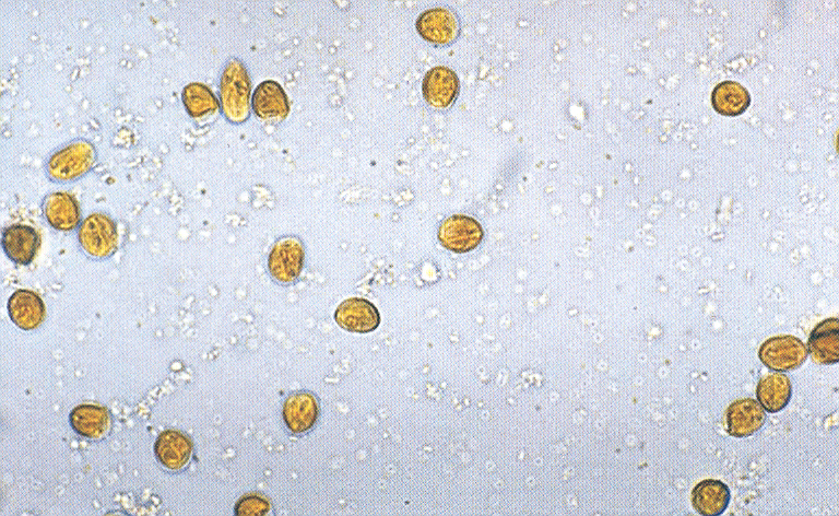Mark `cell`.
Instances as JSON below:
<instances>
[{"mask_svg": "<svg viewBox=\"0 0 839 516\" xmlns=\"http://www.w3.org/2000/svg\"><path fill=\"white\" fill-rule=\"evenodd\" d=\"M78 240L82 250L93 258H109L118 248L120 234L116 222L105 214H92L82 222Z\"/></svg>", "mask_w": 839, "mask_h": 516, "instance_id": "cell-3", "label": "cell"}, {"mask_svg": "<svg viewBox=\"0 0 839 516\" xmlns=\"http://www.w3.org/2000/svg\"><path fill=\"white\" fill-rule=\"evenodd\" d=\"M184 107L193 119H202L219 109L218 99L212 90L200 82L188 84L182 91Z\"/></svg>", "mask_w": 839, "mask_h": 516, "instance_id": "cell-22", "label": "cell"}, {"mask_svg": "<svg viewBox=\"0 0 839 516\" xmlns=\"http://www.w3.org/2000/svg\"><path fill=\"white\" fill-rule=\"evenodd\" d=\"M270 510V502L257 495L243 497L235 506V514L240 516H263Z\"/></svg>", "mask_w": 839, "mask_h": 516, "instance_id": "cell-23", "label": "cell"}, {"mask_svg": "<svg viewBox=\"0 0 839 516\" xmlns=\"http://www.w3.org/2000/svg\"><path fill=\"white\" fill-rule=\"evenodd\" d=\"M43 214L49 225L57 231H74L81 221V210L75 196L64 192L47 195Z\"/></svg>", "mask_w": 839, "mask_h": 516, "instance_id": "cell-15", "label": "cell"}, {"mask_svg": "<svg viewBox=\"0 0 839 516\" xmlns=\"http://www.w3.org/2000/svg\"><path fill=\"white\" fill-rule=\"evenodd\" d=\"M731 495L729 487L717 479H705L692 490V506L704 516H719L729 507Z\"/></svg>", "mask_w": 839, "mask_h": 516, "instance_id": "cell-18", "label": "cell"}, {"mask_svg": "<svg viewBox=\"0 0 839 516\" xmlns=\"http://www.w3.org/2000/svg\"><path fill=\"white\" fill-rule=\"evenodd\" d=\"M335 321L345 331L368 334L380 326L381 315L369 300L351 298L337 308Z\"/></svg>", "mask_w": 839, "mask_h": 516, "instance_id": "cell-8", "label": "cell"}, {"mask_svg": "<svg viewBox=\"0 0 839 516\" xmlns=\"http://www.w3.org/2000/svg\"><path fill=\"white\" fill-rule=\"evenodd\" d=\"M437 236L446 250L462 254L477 249L484 232L475 218L453 215L442 221Z\"/></svg>", "mask_w": 839, "mask_h": 516, "instance_id": "cell-6", "label": "cell"}, {"mask_svg": "<svg viewBox=\"0 0 839 516\" xmlns=\"http://www.w3.org/2000/svg\"><path fill=\"white\" fill-rule=\"evenodd\" d=\"M193 449L191 438L175 430L161 432L155 444L158 461L170 471H180L184 468L191 460Z\"/></svg>", "mask_w": 839, "mask_h": 516, "instance_id": "cell-16", "label": "cell"}, {"mask_svg": "<svg viewBox=\"0 0 839 516\" xmlns=\"http://www.w3.org/2000/svg\"><path fill=\"white\" fill-rule=\"evenodd\" d=\"M763 365L775 372H789L800 368L808 358L802 340L789 335L767 339L759 349Z\"/></svg>", "mask_w": 839, "mask_h": 516, "instance_id": "cell-5", "label": "cell"}, {"mask_svg": "<svg viewBox=\"0 0 839 516\" xmlns=\"http://www.w3.org/2000/svg\"><path fill=\"white\" fill-rule=\"evenodd\" d=\"M422 39L436 44L446 45L457 39L459 22L451 10L432 8L422 13L416 23Z\"/></svg>", "mask_w": 839, "mask_h": 516, "instance_id": "cell-9", "label": "cell"}, {"mask_svg": "<svg viewBox=\"0 0 839 516\" xmlns=\"http://www.w3.org/2000/svg\"><path fill=\"white\" fill-rule=\"evenodd\" d=\"M69 420L77 435L91 440L104 437L110 429L108 409L98 405L82 404L75 407Z\"/></svg>", "mask_w": 839, "mask_h": 516, "instance_id": "cell-20", "label": "cell"}, {"mask_svg": "<svg viewBox=\"0 0 839 516\" xmlns=\"http://www.w3.org/2000/svg\"><path fill=\"white\" fill-rule=\"evenodd\" d=\"M97 158L96 147L86 139H78L56 151L47 162L46 171L53 181H75L92 170Z\"/></svg>", "mask_w": 839, "mask_h": 516, "instance_id": "cell-2", "label": "cell"}, {"mask_svg": "<svg viewBox=\"0 0 839 516\" xmlns=\"http://www.w3.org/2000/svg\"><path fill=\"white\" fill-rule=\"evenodd\" d=\"M756 397L766 412L777 414L789 405L793 397V384L785 374H765L756 387Z\"/></svg>", "mask_w": 839, "mask_h": 516, "instance_id": "cell-19", "label": "cell"}, {"mask_svg": "<svg viewBox=\"0 0 839 516\" xmlns=\"http://www.w3.org/2000/svg\"><path fill=\"white\" fill-rule=\"evenodd\" d=\"M423 97L431 107L446 109L451 107L459 92V80L453 69L436 66L429 70L423 79Z\"/></svg>", "mask_w": 839, "mask_h": 516, "instance_id": "cell-10", "label": "cell"}, {"mask_svg": "<svg viewBox=\"0 0 839 516\" xmlns=\"http://www.w3.org/2000/svg\"><path fill=\"white\" fill-rule=\"evenodd\" d=\"M2 245L10 261L18 265H30L41 246L37 230L27 225L9 226L3 231Z\"/></svg>", "mask_w": 839, "mask_h": 516, "instance_id": "cell-12", "label": "cell"}, {"mask_svg": "<svg viewBox=\"0 0 839 516\" xmlns=\"http://www.w3.org/2000/svg\"><path fill=\"white\" fill-rule=\"evenodd\" d=\"M9 318L22 331L37 330L45 320V304L38 293L20 289L7 304Z\"/></svg>", "mask_w": 839, "mask_h": 516, "instance_id": "cell-13", "label": "cell"}, {"mask_svg": "<svg viewBox=\"0 0 839 516\" xmlns=\"http://www.w3.org/2000/svg\"><path fill=\"white\" fill-rule=\"evenodd\" d=\"M750 103V93L736 81L720 82L713 91V108L724 116H739L748 110Z\"/></svg>", "mask_w": 839, "mask_h": 516, "instance_id": "cell-21", "label": "cell"}, {"mask_svg": "<svg viewBox=\"0 0 839 516\" xmlns=\"http://www.w3.org/2000/svg\"><path fill=\"white\" fill-rule=\"evenodd\" d=\"M812 360L818 365L831 366L839 361V321L826 319L813 328L808 343Z\"/></svg>", "mask_w": 839, "mask_h": 516, "instance_id": "cell-17", "label": "cell"}, {"mask_svg": "<svg viewBox=\"0 0 839 516\" xmlns=\"http://www.w3.org/2000/svg\"><path fill=\"white\" fill-rule=\"evenodd\" d=\"M725 416L729 436L738 439L755 435L767 419L764 408L753 398H742L730 404Z\"/></svg>", "mask_w": 839, "mask_h": 516, "instance_id": "cell-7", "label": "cell"}, {"mask_svg": "<svg viewBox=\"0 0 839 516\" xmlns=\"http://www.w3.org/2000/svg\"><path fill=\"white\" fill-rule=\"evenodd\" d=\"M319 404L314 394L297 392L283 404V420L293 435H303L312 430L319 417Z\"/></svg>", "mask_w": 839, "mask_h": 516, "instance_id": "cell-11", "label": "cell"}, {"mask_svg": "<svg viewBox=\"0 0 839 516\" xmlns=\"http://www.w3.org/2000/svg\"><path fill=\"white\" fill-rule=\"evenodd\" d=\"M304 260L305 249L302 241L298 237H282L270 251L269 273L279 284H293L301 276Z\"/></svg>", "mask_w": 839, "mask_h": 516, "instance_id": "cell-4", "label": "cell"}, {"mask_svg": "<svg viewBox=\"0 0 839 516\" xmlns=\"http://www.w3.org/2000/svg\"><path fill=\"white\" fill-rule=\"evenodd\" d=\"M252 105L255 114L262 120L279 122L287 119L290 113L287 93L274 80L263 81L255 89Z\"/></svg>", "mask_w": 839, "mask_h": 516, "instance_id": "cell-14", "label": "cell"}, {"mask_svg": "<svg viewBox=\"0 0 839 516\" xmlns=\"http://www.w3.org/2000/svg\"><path fill=\"white\" fill-rule=\"evenodd\" d=\"M250 75L243 62L232 58L224 67L220 80V101L224 116L232 124H242L251 115Z\"/></svg>", "mask_w": 839, "mask_h": 516, "instance_id": "cell-1", "label": "cell"}]
</instances>
